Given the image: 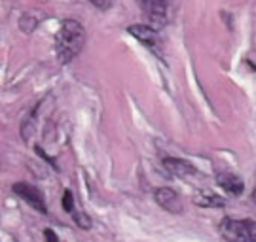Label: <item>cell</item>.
<instances>
[{"mask_svg":"<svg viewBox=\"0 0 256 242\" xmlns=\"http://www.w3.org/2000/svg\"><path fill=\"white\" fill-rule=\"evenodd\" d=\"M142 11L150 19V27L162 28L169 19V0H138Z\"/></svg>","mask_w":256,"mask_h":242,"instance_id":"cell-3","label":"cell"},{"mask_svg":"<svg viewBox=\"0 0 256 242\" xmlns=\"http://www.w3.org/2000/svg\"><path fill=\"white\" fill-rule=\"evenodd\" d=\"M194 201H196V205L198 207H212V208H220L226 205V201L222 197H218L216 193H212V191H200L196 197H194Z\"/></svg>","mask_w":256,"mask_h":242,"instance_id":"cell-9","label":"cell"},{"mask_svg":"<svg viewBox=\"0 0 256 242\" xmlns=\"http://www.w3.org/2000/svg\"><path fill=\"white\" fill-rule=\"evenodd\" d=\"M162 165H164V169L171 176H176V178H186V176L198 174V169L194 167L192 163L178 159V157H165L164 161H162Z\"/></svg>","mask_w":256,"mask_h":242,"instance_id":"cell-6","label":"cell"},{"mask_svg":"<svg viewBox=\"0 0 256 242\" xmlns=\"http://www.w3.org/2000/svg\"><path fill=\"white\" fill-rule=\"evenodd\" d=\"M34 152H36L38 155H40V157H42V159H44V161H48V163H50V165H52V167H54V169H57V163H55L54 159H52V157H50V155H46V152H44V150H42V148H40V146H36V148H34Z\"/></svg>","mask_w":256,"mask_h":242,"instance_id":"cell-13","label":"cell"},{"mask_svg":"<svg viewBox=\"0 0 256 242\" xmlns=\"http://www.w3.org/2000/svg\"><path fill=\"white\" fill-rule=\"evenodd\" d=\"M220 235L226 242H256V222L226 218L220 224Z\"/></svg>","mask_w":256,"mask_h":242,"instance_id":"cell-2","label":"cell"},{"mask_svg":"<svg viewBox=\"0 0 256 242\" xmlns=\"http://www.w3.org/2000/svg\"><path fill=\"white\" fill-rule=\"evenodd\" d=\"M216 184L218 188H222L228 195H234V197H239L245 191V182L238 174H232V172H220L216 176Z\"/></svg>","mask_w":256,"mask_h":242,"instance_id":"cell-8","label":"cell"},{"mask_svg":"<svg viewBox=\"0 0 256 242\" xmlns=\"http://www.w3.org/2000/svg\"><path fill=\"white\" fill-rule=\"evenodd\" d=\"M154 199L160 207L165 208V210L171 212V214H178V212L182 210V207H180V199H178V195H176V191L171 188H158L154 193Z\"/></svg>","mask_w":256,"mask_h":242,"instance_id":"cell-5","label":"cell"},{"mask_svg":"<svg viewBox=\"0 0 256 242\" xmlns=\"http://www.w3.org/2000/svg\"><path fill=\"white\" fill-rule=\"evenodd\" d=\"M38 21L36 17H32V15H21V19H19V28L23 30V32H32L34 28H36Z\"/></svg>","mask_w":256,"mask_h":242,"instance_id":"cell-10","label":"cell"},{"mask_svg":"<svg viewBox=\"0 0 256 242\" xmlns=\"http://www.w3.org/2000/svg\"><path fill=\"white\" fill-rule=\"evenodd\" d=\"M63 208H64V212H68V214H72L74 210V197H72V191L70 189H66L64 191V195H63Z\"/></svg>","mask_w":256,"mask_h":242,"instance_id":"cell-12","label":"cell"},{"mask_svg":"<svg viewBox=\"0 0 256 242\" xmlns=\"http://www.w3.org/2000/svg\"><path fill=\"white\" fill-rule=\"evenodd\" d=\"M128 32L131 36H135L138 42H142L146 47H150L152 51H158L156 49L158 47V30L150 25H129Z\"/></svg>","mask_w":256,"mask_h":242,"instance_id":"cell-7","label":"cell"},{"mask_svg":"<svg viewBox=\"0 0 256 242\" xmlns=\"http://www.w3.org/2000/svg\"><path fill=\"white\" fill-rule=\"evenodd\" d=\"M14 193L21 197L27 205L38 210V212H42V214H48V207L46 203H44V197H42V193H40V189L36 186H32V184H27V182H16L14 186Z\"/></svg>","mask_w":256,"mask_h":242,"instance_id":"cell-4","label":"cell"},{"mask_svg":"<svg viewBox=\"0 0 256 242\" xmlns=\"http://www.w3.org/2000/svg\"><path fill=\"white\" fill-rule=\"evenodd\" d=\"M44 239H46V242H59L54 229H44Z\"/></svg>","mask_w":256,"mask_h":242,"instance_id":"cell-15","label":"cell"},{"mask_svg":"<svg viewBox=\"0 0 256 242\" xmlns=\"http://www.w3.org/2000/svg\"><path fill=\"white\" fill-rule=\"evenodd\" d=\"M70 216L74 218V222H76V225H78V227H82V229H90V227H92L90 218L84 214V212H76V210H74Z\"/></svg>","mask_w":256,"mask_h":242,"instance_id":"cell-11","label":"cell"},{"mask_svg":"<svg viewBox=\"0 0 256 242\" xmlns=\"http://www.w3.org/2000/svg\"><path fill=\"white\" fill-rule=\"evenodd\" d=\"M86 44V28L76 19H64L55 38V55L61 63H70L76 59Z\"/></svg>","mask_w":256,"mask_h":242,"instance_id":"cell-1","label":"cell"},{"mask_svg":"<svg viewBox=\"0 0 256 242\" xmlns=\"http://www.w3.org/2000/svg\"><path fill=\"white\" fill-rule=\"evenodd\" d=\"M90 2L99 9H108L110 4H112V0H90Z\"/></svg>","mask_w":256,"mask_h":242,"instance_id":"cell-14","label":"cell"}]
</instances>
